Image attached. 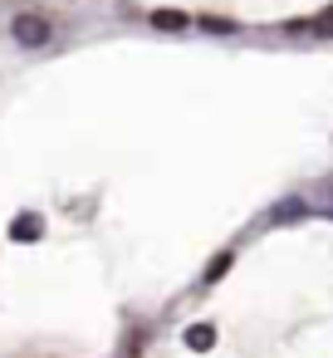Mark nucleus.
Segmentation results:
<instances>
[{
  "instance_id": "obj_1",
  "label": "nucleus",
  "mask_w": 333,
  "mask_h": 358,
  "mask_svg": "<svg viewBox=\"0 0 333 358\" xmlns=\"http://www.w3.org/2000/svg\"><path fill=\"white\" fill-rule=\"evenodd\" d=\"M10 40H15L20 50H45V45L54 40V20L40 15V10H20V15L10 20Z\"/></svg>"
},
{
  "instance_id": "obj_2",
  "label": "nucleus",
  "mask_w": 333,
  "mask_h": 358,
  "mask_svg": "<svg viewBox=\"0 0 333 358\" xmlns=\"http://www.w3.org/2000/svg\"><path fill=\"white\" fill-rule=\"evenodd\" d=\"M152 25H157V30H186V15H182V10H157Z\"/></svg>"
},
{
  "instance_id": "obj_3",
  "label": "nucleus",
  "mask_w": 333,
  "mask_h": 358,
  "mask_svg": "<svg viewBox=\"0 0 333 358\" xmlns=\"http://www.w3.org/2000/svg\"><path fill=\"white\" fill-rule=\"evenodd\" d=\"M309 211H304V201L299 196H289V201H279V211H274V221H304Z\"/></svg>"
},
{
  "instance_id": "obj_4",
  "label": "nucleus",
  "mask_w": 333,
  "mask_h": 358,
  "mask_svg": "<svg viewBox=\"0 0 333 358\" xmlns=\"http://www.w3.org/2000/svg\"><path fill=\"white\" fill-rule=\"evenodd\" d=\"M201 30H211V35H230L235 25H230V20H201Z\"/></svg>"
},
{
  "instance_id": "obj_5",
  "label": "nucleus",
  "mask_w": 333,
  "mask_h": 358,
  "mask_svg": "<svg viewBox=\"0 0 333 358\" xmlns=\"http://www.w3.org/2000/svg\"><path fill=\"white\" fill-rule=\"evenodd\" d=\"M225 270H230V255H221V260H216V265H211V270H206V280H221V275H225Z\"/></svg>"
},
{
  "instance_id": "obj_6",
  "label": "nucleus",
  "mask_w": 333,
  "mask_h": 358,
  "mask_svg": "<svg viewBox=\"0 0 333 358\" xmlns=\"http://www.w3.org/2000/svg\"><path fill=\"white\" fill-rule=\"evenodd\" d=\"M35 231H40V221H35V216H25V221L15 226V236H35Z\"/></svg>"
}]
</instances>
